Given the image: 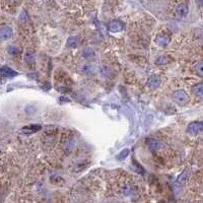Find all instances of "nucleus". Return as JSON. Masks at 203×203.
<instances>
[{"label":"nucleus","instance_id":"f257e3e1","mask_svg":"<svg viewBox=\"0 0 203 203\" xmlns=\"http://www.w3.org/2000/svg\"><path fill=\"white\" fill-rule=\"evenodd\" d=\"M173 99H174V101L176 103H178L179 105H184V104L188 103L190 100L189 94L183 89H180V90L175 92L174 94H173Z\"/></svg>","mask_w":203,"mask_h":203},{"label":"nucleus","instance_id":"f03ea898","mask_svg":"<svg viewBox=\"0 0 203 203\" xmlns=\"http://www.w3.org/2000/svg\"><path fill=\"white\" fill-rule=\"evenodd\" d=\"M187 132L190 135H197L203 132V122L195 121V122L190 123L187 127Z\"/></svg>","mask_w":203,"mask_h":203},{"label":"nucleus","instance_id":"7ed1b4c3","mask_svg":"<svg viewBox=\"0 0 203 203\" xmlns=\"http://www.w3.org/2000/svg\"><path fill=\"white\" fill-rule=\"evenodd\" d=\"M146 144H147L148 147L152 150H159V149L163 148V146H165V144H163L162 141L152 139V138H148V139L146 140Z\"/></svg>","mask_w":203,"mask_h":203},{"label":"nucleus","instance_id":"20e7f679","mask_svg":"<svg viewBox=\"0 0 203 203\" xmlns=\"http://www.w3.org/2000/svg\"><path fill=\"white\" fill-rule=\"evenodd\" d=\"M19 73L8 66H2L0 68V76L2 77H15Z\"/></svg>","mask_w":203,"mask_h":203},{"label":"nucleus","instance_id":"39448f33","mask_svg":"<svg viewBox=\"0 0 203 203\" xmlns=\"http://www.w3.org/2000/svg\"><path fill=\"white\" fill-rule=\"evenodd\" d=\"M176 12L180 17H185V16H187L188 12H189V7H188L187 4L181 3V4H179L178 6H177Z\"/></svg>","mask_w":203,"mask_h":203},{"label":"nucleus","instance_id":"423d86ee","mask_svg":"<svg viewBox=\"0 0 203 203\" xmlns=\"http://www.w3.org/2000/svg\"><path fill=\"white\" fill-rule=\"evenodd\" d=\"M12 36V29L8 27H4L0 29V40L6 41L8 39H10Z\"/></svg>","mask_w":203,"mask_h":203},{"label":"nucleus","instance_id":"0eeeda50","mask_svg":"<svg viewBox=\"0 0 203 203\" xmlns=\"http://www.w3.org/2000/svg\"><path fill=\"white\" fill-rule=\"evenodd\" d=\"M147 84H148V88L150 89H157L159 84H161V79L158 75H152L147 81Z\"/></svg>","mask_w":203,"mask_h":203},{"label":"nucleus","instance_id":"6e6552de","mask_svg":"<svg viewBox=\"0 0 203 203\" xmlns=\"http://www.w3.org/2000/svg\"><path fill=\"white\" fill-rule=\"evenodd\" d=\"M122 29H123V24L120 20H113L109 24V29L112 33H118L120 31H122Z\"/></svg>","mask_w":203,"mask_h":203},{"label":"nucleus","instance_id":"1a4fd4ad","mask_svg":"<svg viewBox=\"0 0 203 203\" xmlns=\"http://www.w3.org/2000/svg\"><path fill=\"white\" fill-rule=\"evenodd\" d=\"M42 126L41 125H37V124H33V125H29V126H25L21 129V131L24 133H35V132H38L39 130H41Z\"/></svg>","mask_w":203,"mask_h":203},{"label":"nucleus","instance_id":"9d476101","mask_svg":"<svg viewBox=\"0 0 203 203\" xmlns=\"http://www.w3.org/2000/svg\"><path fill=\"white\" fill-rule=\"evenodd\" d=\"M169 42H170V39L167 36H163V35H159V36L155 38V43L161 47H166L169 44Z\"/></svg>","mask_w":203,"mask_h":203},{"label":"nucleus","instance_id":"9b49d317","mask_svg":"<svg viewBox=\"0 0 203 203\" xmlns=\"http://www.w3.org/2000/svg\"><path fill=\"white\" fill-rule=\"evenodd\" d=\"M192 93L198 98H203V83H197L192 88Z\"/></svg>","mask_w":203,"mask_h":203},{"label":"nucleus","instance_id":"f8f14e48","mask_svg":"<svg viewBox=\"0 0 203 203\" xmlns=\"http://www.w3.org/2000/svg\"><path fill=\"white\" fill-rule=\"evenodd\" d=\"M188 176H189V173H188V171L187 170H185L182 174H181L179 177H178V183L179 184H185L186 183V181H187V179H188Z\"/></svg>","mask_w":203,"mask_h":203},{"label":"nucleus","instance_id":"ddd939ff","mask_svg":"<svg viewBox=\"0 0 203 203\" xmlns=\"http://www.w3.org/2000/svg\"><path fill=\"white\" fill-rule=\"evenodd\" d=\"M83 56L85 59H92L94 56V52L93 49L90 48H86L83 51Z\"/></svg>","mask_w":203,"mask_h":203},{"label":"nucleus","instance_id":"4468645a","mask_svg":"<svg viewBox=\"0 0 203 203\" xmlns=\"http://www.w3.org/2000/svg\"><path fill=\"white\" fill-rule=\"evenodd\" d=\"M77 45H78V39L76 37H71L68 39V41H67L68 47H70V48H75V47H77Z\"/></svg>","mask_w":203,"mask_h":203},{"label":"nucleus","instance_id":"2eb2a0df","mask_svg":"<svg viewBox=\"0 0 203 203\" xmlns=\"http://www.w3.org/2000/svg\"><path fill=\"white\" fill-rule=\"evenodd\" d=\"M80 72L84 75H88L92 73V67H90L88 64H84L80 67Z\"/></svg>","mask_w":203,"mask_h":203},{"label":"nucleus","instance_id":"dca6fc26","mask_svg":"<svg viewBox=\"0 0 203 203\" xmlns=\"http://www.w3.org/2000/svg\"><path fill=\"white\" fill-rule=\"evenodd\" d=\"M7 52H8V54L11 56H16L19 54V49L15 46H9L7 48Z\"/></svg>","mask_w":203,"mask_h":203},{"label":"nucleus","instance_id":"f3484780","mask_svg":"<svg viewBox=\"0 0 203 203\" xmlns=\"http://www.w3.org/2000/svg\"><path fill=\"white\" fill-rule=\"evenodd\" d=\"M129 152H130V150H129V148L123 149L122 152H121L117 155V159H118V161H123V159H125V158H127V155L129 154Z\"/></svg>","mask_w":203,"mask_h":203},{"label":"nucleus","instance_id":"a211bd4d","mask_svg":"<svg viewBox=\"0 0 203 203\" xmlns=\"http://www.w3.org/2000/svg\"><path fill=\"white\" fill-rule=\"evenodd\" d=\"M195 72L198 76H203V62H199L196 64Z\"/></svg>","mask_w":203,"mask_h":203},{"label":"nucleus","instance_id":"6ab92c4d","mask_svg":"<svg viewBox=\"0 0 203 203\" xmlns=\"http://www.w3.org/2000/svg\"><path fill=\"white\" fill-rule=\"evenodd\" d=\"M24 59H25V62L29 63V64L35 62V56H34V54L32 53V52H27Z\"/></svg>","mask_w":203,"mask_h":203},{"label":"nucleus","instance_id":"aec40b11","mask_svg":"<svg viewBox=\"0 0 203 203\" xmlns=\"http://www.w3.org/2000/svg\"><path fill=\"white\" fill-rule=\"evenodd\" d=\"M169 62V58L168 57H161L158 58V60L157 61V64H165Z\"/></svg>","mask_w":203,"mask_h":203},{"label":"nucleus","instance_id":"412c9836","mask_svg":"<svg viewBox=\"0 0 203 203\" xmlns=\"http://www.w3.org/2000/svg\"><path fill=\"white\" fill-rule=\"evenodd\" d=\"M9 1L12 3H19V2H20V0H9Z\"/></svg>","mask_w":203,"mask_h":203},{"label":"nucleus","instance_id":"4be33fe9","mask_svg":"<svg viewBox=\"0 0 203 203\" xmlns=\"http://www.w3.org/2000/svg\"><path fill=\"white\" fill-rule=\"evenodd\" d=\"M200 3H201V5H203V0H199Z\"/></svg>","mask_w":203,"mask_h":203}]
</instances>
